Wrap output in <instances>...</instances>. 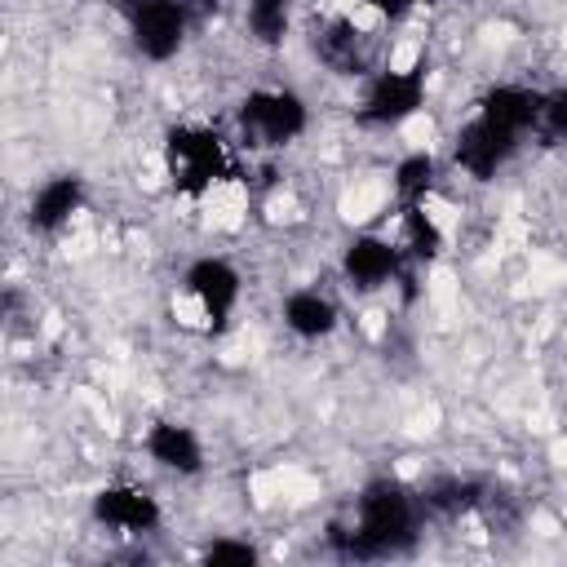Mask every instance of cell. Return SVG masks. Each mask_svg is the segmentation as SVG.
Returning <instances> with one entry per match:
<instances>
[{
  "label": "cell",
  "instance_id": "4",
  "mask_svg": "<svg viewBox=\"0 0 567 567\" xmlns=\"http://www.w3.org/2000/svg\"><path fill=\"white\" fill-rule=\"evenodd\" d=\"M540 137L554 142L567 155V80L545 84V111H540Z\"/></svg>",
  "mask_w": 567,
  "mask_h": 567
},
{
  "label": "cell",
  "instance_id": "5",
  "mask_svg": "<svg viewBox=\"0 0 567 567\" xmlns=\"http://www.w3.org/2000/svg\"><path fill=\"white\" fill-rule=\"evenodd\" d=\"M261 549L248 540V536H239V540H230V536H213L204 549H199V558L204 563H252Z\"/></svg>",
  "mask_w": 567,
  "mask_h": 567
},
{
  "label": "cell",
  "instance_id": "1",
  "mask_svg": "<svg viewBox=\"0 0 567 567\" xmlns=\"http://www.w3.org/2000/svg\"><path fill=\"white\" fill-rule=\"evenodd\" d=\"M89 523L120 540H142L168 523V509H164V496L146 478L115 474L89 496Z\"/></svg>",
  "mask_w": 567,
  "mask_h": 567
},
{
  "label": "cell",
  "instance_id": "3",
  "mask_svg": "<svg viewBox=\"0 0 567 567\" xmlns=\"http://www.w3.org/2000/svg\"><path fill=\"white\" fill-rule=\"evenodd\" d=\"M137 452L146 456L151 470L177 478V483H195L208 474V439L199 434V425H190L186 416H146L137 430Z\"/></svg>",
  "mask_w": 567,
  "mask_h": 567
},
{
  "label": "cell",
  "instance_id": "2",
  "mask_svg": "<svg viewBox=\"0 0 567 567\" xmlns=\"http://www.w3.org/2000/svg\"><path fill=\"white\" fill-rule=\"evenodd\" d=\"M275 323L297 346H328L346 328V292L323 279H292L275 297Z\"/></svg>",
  "mask_w": 567,
  "mask_h": 567
}]
</instances>
